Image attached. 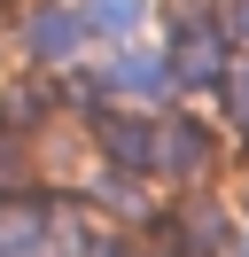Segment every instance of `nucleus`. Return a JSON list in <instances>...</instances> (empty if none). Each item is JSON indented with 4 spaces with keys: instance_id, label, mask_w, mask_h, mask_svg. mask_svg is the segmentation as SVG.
<instances>
[{
    "instance_id": "2",
    "label": "nucleus",
    "mask_w": 249,
    "mask_h": 257,
    "mask_svg": "<svg viewBox=\"0 0 249 257\" xmlns=\"http://www.w3.org/2000/svg\"><path fill=\"white\" fill-rule=\"evenodd\" d=\"M233 32H241V39H249V0H233Z\"/></svg>"
},
{
    "instance_id": "1",
    "label": "nucleus",
    "mask_w": 249,
    "mask_h": 257,
    "mask_svg": "<svg viewBox=\"0 0 249 257\" xmlns=\"http://www.w3.org/2000/svg\"><path fill=\"white\" fill-rule=\"evenodd\" d=\"M233 117H241V125H249V70H241V78H233Z\"/></svg>"
}]
</instances>
